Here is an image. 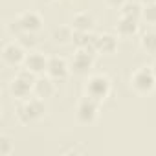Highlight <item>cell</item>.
Wrapping results in <instances>:
<instances>
[{
  "instance_id": "18",
  "label": "cell",
  "mask_w": 156,
  "mask_h": 156,
  "mask_svg": "<svg viewBox=\"0 0 156 156\" xmlns=\"http://www.w3.org/2000/svg\"><path fill=\"white\" fill-rule=\"evenodd\" d=\"M141 19H143L147 24H154V26H156V2H147V4L143 6Z\"/></svg>"
},
{
  "instance_id": "1",
  "label": "cell",
  "mask_w": 156,
  "mask_h": 156,
  "mask_svg": "<svg viewBox=\"0 0 156 156\" xmlns=\"http://www.w3.org/2000/svg\"><path fill=\"white\" fill-rule=\"evenodd\" d=\"M35 81H37V75L31 73L30 70H26V68L22 66V68L15 73V77L9 81L8 90H9V94H11L13 99L26 101V99H30V96L33 94Z\"/></svg>"
},
{
  "instance_id": "15",
  "label": "cell",
  "mask_w": 156,
  "mask_h": 156,
  "mask_svg": "<svg viewBox=\"0 0 156 156\" xmlns=\"http://www.w3.org/2000/svg\"><path fill=\"white\" fill-rule=\"evenodd\" d=\"M51 39L55 44H61V46L70 44L73 41V28L72 26H59L51 31Z\"/></svg>"
},
{
  "instance_id": "9",
  "label": "cell",
  "mask_w": 156,
  "mask_h": 156,
  "mask_svg": "<svg viewBox=\"0 0 156 156\" xmlns=\"http://www.w3.org/2000/svg\"><path fill=\"white\" fill-rule=\"evenodd\" d=\"M70 62L66 61V59H62V57H50V61H48V70H46V75H50L51 79L55 81V83H59V81H64L66 77L70 75Z\"/></svg>"
},
{
  "instance_id": "7",
  "label": "cell",
  "mask_w": 156,
  "mask_h": 156,
  "mask_svg": "<svg viewBox=\"0 0 156 156\" xmlns=\"http://www.w3.org/2000/svg\"><path fill=\"white\" fill-rule=\"evenodd\" d=\"M99 101L88 98V96H83L77 103V108H75V114H77V119L83 125H92L98 116H99Z\"/></svg>"
},
{
  "instance_id": "8",
  "label": "cell",
  "mask_w": 156,
  "mask_h": 156,
  "mask_svg": "<svg viewBox=\"0 0 156 156\" xmlns=\"http://www.w3.org/2000/svg\"><path fill=\"white\" fill-rule=\"evenodd\" d=\"M26 48L19 42V41H11L8 44H4L2 48V61L4 64L8 66H22L24 64V59H26Z\"/></svg>"
},
{
  "instance_id": "13",
  "label": "cell",
  "mask_w": 156,
  "mask_h": 156,
  "mask_svg": "<svg viewBox=\"0 0 156 156\" xmlns=\"http://www.w3.org/2000/svg\"><path fill=\"white\" fill-rule=\"evenodd\" d=\"M140 30V24L136 19H130V17H119L118 22H116V33L123 39H129V37H134Z\"/></svg>"
},
{
  "instance_id": "2",
  "label": "cell",
  "mask_w": 156,
  "mask_h": 156,
  "mask_svg": "<svg viewBox=\"0 0 156 156\" xmlns=\"http://www.w3.org/2000/svg\"><path fill=\"white\" fill-rule=\"evenodd\" d=\"M48 112V107L44 103V99L41 98H30L26 101H22V105L17 108V119L22 125H31V123H39Z\"/></svg>"
},
{
  "instance_id": "23",
  "label": "cell",
  "mask_w": 156,
  "mask_h": 156,
  "mask_svg": "<svg viewBox=\"0 0 156 156\" xmlns=\"http://www.w3.org/2000/svg\"><path fill=\"white\" fill-rule=\"evenodd\" d=\"M51 2H61V0H51Z\"/></svg>"
},
{
  "instance_id": "17",
  "label": "cell",
  "mask_w": 156,
  "mask_h": 156,
  "mask_svg": "<svg viewBox=\"0 0 156 156\" xmlns=\"http://www.w3.org/2000/svg\"><path fill=\"white\" fill-rule=\"evenodd\" d=\"M140 48L149 55H156V31L143 33L140 39Z\"/></svg>"
},
{
  "instance_id": "10",
  "label": "cell",
  "mask_w": 156,
  "mask_h": 156,
  "mask_svg": "<svg viewBox=\"0 0 156 156\" xmlns=\"http://www.w3.org/2000/svg\"><path fill=\"white\" fill-rule=\"evenodd\" d=\"M48 61H50V57H46V55L41 53V51H30V53L26 55L22 66L39 77V75H44V73H46V70H48Z\"/></svg>"
},
{
  "instance_id": "22",
  "label": "cell",
  "mask_w": 156,
  "mask_h": 156,
  "mask_svg": "<svg viewBox=\"0 0 156 156\" xmlns=\"http://www.w3.org/2000/svg\"><path fill=\"white\" fill-rule=\"evenodd\" d=\"M151 68H152V72H154V75H156V61L152 62V66H151Z\"/></svg>"
},
{
  "instance_id": "6",
  "label": "cell",
  "mask_w": 156,
  "mask_h": 156,
  "mask_svg": "<svg viewBox=\"0 0 156 156\" xmlns=\"http://www.w3.org/2000/svg\"><path fill=\"white\" fill-rule=\"evenodd\" d=\"M42 24H44V20H42L41 13H37V11H24L13 20L11 30H15L17 33H37V31L42 30Z\"/></svg>"
},
{
  "instance_id": "21",
  "label": "cell",
  "mask_w": 156,
  "mask_h": 156,
  "mask_svg": "<svg viewBox=\"0 0 156 156\" xmlns=\"http://www.w3.org/2000/svg\"><path fill=\"white\" fill-rule=\"evenodd\" d=\"M125 2H127V0H105V4L108 8H112V9H119Z\"/></svg>"
},
{
  "instance_id": "20",
  "label": "cell",
  "mask_w": 156,
  "mask_h": 156,
  "mask_svg": "<svg viewBox=\"0 0 156 156\" xmlns=\"http://www.w3.org/2000/svg\"><path fill=\"white\" fill-rule=\"evenodd\" d=\"M17 41H19V42H20L26 50H31V48H35V44H37L35 33H19Z\"/></svg>"
},
{
  "instance_id": "19",
  "label": "cell",
  "mask_w": 156,
  "mask_h": 156,
  "mask_svg": "<svg viewBox=\"0 0 156 156\" xmlns=\"http://www.w3.org/2000/svg\"><path fill=\"white\" fill-rule=\"evenodd\" d=\"M13 151H15V145H13L11 138L2 134L0 136V156H9Z\"/></svg>"
},
{
  "instance_id": "16",
  "label": "cell",
  "mask_w": 156,
  "mask_h": 156,
  "mask_svg": "<svg viewBox=\"0 0 156 156\" xmlns=\"http://www.w3.org/2000/svg\"><path fill=\"white\" fill-rule=\"evenodd\" d=\"M141 11H143V6L140 2H136V0H127V2L119 8L121 17H130V19H136V20L141 19Z\"/></svg>"
},
{
  "instance_id": "14",
  "label": "cell",
  "mask_w": 156,
  "mask_h": 156,
  "mask_svg": "<svg viewBox=\"0 0 156 156\" xmlns=\"http://www.w3.org/2000/svg\"><path fill=\"white\" fill-rule=\"evenodd\" d=\"M70 26L73 28V31H92L94 26H96V20L90 13L87 11H81V13H75Z\"/></svg>"
},
{
  "instance_id": "4",
  "label": "cell",
  "mask_w": 156,
  "mask_h": 156,
  "mask_svg": "<svg viewBox=\"0 0 156 156\" xmlns=\"http://www.w3.org/2000/svg\"><path fill=\"white\" fill-rule=\"evenodd\" d=\"M112 92V81L107 73H90L85 83V96L103 103L110 98Z\"/></svg>"
},
{
  "instance_id": "12",
  "label": "cell",
  "mask_w": 156,
  "mask_h": 156,
  "mask_svg": "<svg viewBox=\"0 0 156 156\" xmlns=\"http://www.w3.org/2000/svg\"><path fill=\"white\" fill-rule=\"evenodd\" d=\"M33 94L41 99H48L55 94V81L51 79L50 75H39L35 87H33Z\"/></svg>"
},
{
  "instance_id": "11",
  "label": "cell",
  "mask_w": 156,
  "mask_h": 156,
  "mask_svg": "<svg viewBox=\"0 0 156 156\" xmlns=\"http://www.w3.org/2000/svg\"><path fill=\"white\" fill-rule=\"evenodd\" d=\"M94 48H96L98 55H112L118 50V37L112 33H99V35H96Z\"/></svg>"
},
{
  "instance_id": "3",
  "label": "cell",
  "mask_w": 156,
  "mask_h": 156,
  "mask_svg": "<svg viewBox=\"0 0 156 156\" xmlns=\"http://www.w3.org/2000/svg\"><path fill=\"white\" fill-rule=\"evenodd\" d=\"M129 87L138 96H149L156 90V75L151 66L136 68L129 77Z\"/></svg>"
},
{
  "instance_id": "5",
  "label": "cell",
  "mask_w": 156,
  "mask_h": 156,
  "mask_svg": "<svg viewBox=\"0 0 156 156\" xmlns=\"http://www.w3.org/2000/svg\"><path fill=\"white\" fill-rule=\"evenodd\" d=\"M96 57L98 55L94 51H90V50H79L77 48L75 53L70 59L72 73H75V75H88L92 72L94 64H96Z\"/></svg>"
}]
</instances>
